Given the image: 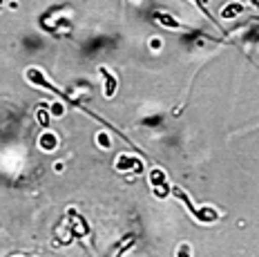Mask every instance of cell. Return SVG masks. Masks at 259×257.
I'll list each match as a JSON object with an SVG mask.
<instances>
[{
	"mask_svg": "<svg viewBox=\"0 0 259 257\" xmlns=\"http://www.w3.org/2000/svg\"><path fill=\"white\" fill-rule=\"evenodd\" d=\"M241 12H244V5H241V3H228V5H224V9H221V18H224V20H233Z\"/></svg>",
	"mask_w": 259,
	"mask_h": 257,
	"instance_id": "cell-8",
	"label": "cell"
},
{
	"mask_svg": "<svg viewBox=\"0 0 259 257\" xmlns=\"http://www.w3.org/2000/svg\"><path fill=\"white\" fill-rule=\"evenodd\" d=\"M143 168L145 165L141 161V157H137V154L121 152V154H116V159H114V170L121 175H141Z\"/></svg>",
	"mask_w": 259,
	"mask_h": 257,
	"instance_id": "cell-3",
	"label": "cell"
},
{
	"mask_svg": "<svg viewBox=\"0 0 259 257\" xmlns=\"http://www.w3.org/2000/svg\"><path fill=\"white\" fill-rule=\"evenodd\" d=\"M38 148L42 150V152H54V150L58 148V135H56V132L45 130L38 137Z\"/></svg>",
	"mask_w": 259,
	"mask_h": 257,
	"instance_id": "cell-7",
	"label": "cell"
},
{
	"mask_svg": "<svg viewBox=\"0 0 259 257\" xmlns=\"http://www.w3.org/2000/svg\"><path fill=\"white\" fill-rule=\"evenodd\" d=\"M244 3H248V5H252V7L259 9V0H244Z\"/></svg>",
	"mask_w": 259,
	"mask_h": 257,
	"instance_id": "cell-15",
	"label": "cell"
},
{
	"mask_svg": "<svg viewBox=\"0 0 259 257\" xmlns=\"http://www.w3.org/2000/svg\"><path fill=\"white\" fill-rule=\"evenodd\" d=\"M190 3H194V5H197V9H199V12H201L203 16H206V18H210V20H212V23H214V25H217V27H219V20H217V18H214L212 14L208 12V7H206V0H190Z\"/></svg>",
	"mask_w": 259,
	"mask_h": 257,
	"instance_id": "cell-9",
	"label": "cell"
},
{
	"mask_svg": "<svg viewBox=\"0 0 259 257\" xmlns=\"http://www.w3.org/2000/svg\"><path fill=\"white\" fill-rule=\"evenodd\" d=\"M152 45H154V50H161V40L159 38H152Z\"/></svg>",
	"mask_w": 259,
	"mask_h": 257,
	"instance_id": "cell-14",
	"label": "cell"
},
{
	"mask_svg": "<svg viewBox=\"0 0 259 257\" xmlns=\"http://www.w3.org/2000/svg\"><path fill=\"white\" fill-rule=\"evenodd\" d=\"M25 78H27V83H31V85H34V88L47 90V92L56 94V96H58V99H61V101H65V103H67V105H72V108H76V110H80V112H85V114H88V116H92V119L101 121V123H103V125H107V130H112V132H114L116 137H121L123 141H125V143H130V146L134 148V143L130 141V139H127L125 135H123L121 130H116V127H114V125H110V123H107L105 119H101V116L96 114V112H92L90 108H85V105L80 103L78 99H72V96H69V94H65L63 90H58L56 85H52V83H50V78L45 76V72H42V69H38V67H27V69H25Z\"/></svg>",
	"mask_w": 259,
	"mask_h": 257,
	"instance_id": "cell-1",
	"label": "cell"
},
{
	"mask_svg": "<svg viewBox=\"0 0 259 257\" xmlns=\"http://www.w3.org/2000/svg\"><path fill=\"white\" fill-rule=\"evenodd\" d=\"M170 195L172 197H177L183 206L188 208V212L192 215L194 222H199V224H214V222H219V210L217 208H212V206H194L192 199H190V195H188L183 188H179V186H172L170 188Z\"/></svg>",
	"mask_w": 259,
	"mask_h": 257,
	"instance_id": "cell-2",
	"label": "cell"
},
{
	"mask_svg": "<svg viewBox=\"0 0 259 257\" xmlns=\"http://www.w3.org/2000/svg\"><path fill=\"white\" fill-rule=\"evenodd\" d=\"M148 184L150 188H152L154 197L156 199H165V197L170 195V181H168V173H165L163 168H152L148 175Z\"/></svg>",
	"mask_w": 259,
	"mask_h": 257,
	"instance_id": "cell-4",
	"label": "cell"
},
{
	"mask_svg": "<svg viewBox=\"0 0 259 257\" xmlns=\"http://www.w3.org/2000/svg\"><path fill=\"white\" fill-rule=\"evenodd\" d=\"M96 143H99V148H103V150L112 148V139L107 132H99V135H96Z\"/></svg>",
	"mask_w": 259,
	"mask_h": 257,
	"instance_id": "cell-10",
	"label": "cell"
},
{
	"mask_svg": "<svg viewBox=\"0 0 259 257\" xmlns=\"http://www.w3.org/2000/svg\"><path fill=\"white\" fill-rule=\"evenodd\" d=\"M152 18L161 25V27H165V29H172V31H183V29H186L179 20H177L172 14H168V12H154Z\"/></svg>",
	"mask_w": 259,
	"mask_h": 257,
	"instance_id": "cell-6",
	"label": "cell"
},
{
	"mask_svg": "<svg viewBox=\"0 0 259 257\" xmlns=\"http://www.w3.org/2000/svg\"><path fill=\"white\" fill-rule=\"evenodd\" d=\"M36 119H38V123L42 127H47V125H50L52 116H50V112H47V108H38V112H36Z\"/></svg>",
	"mask_w": 259,
	"mask_h": 257,
	"instance_id": "cell-11",
	"label": "cell"
},
{
	"mask_svg": "<svg viewBox=\"0 0 259 257\" xmlns=\"http://www.w3.org/2000/svg\"><path fill=\"white\" fill-rule=\"evenodd\" d=\"M52 114H54V116H63V114H65V108H63L61 103H58V101H56V103H52Z\"/></svg>",
	"mask_w": 259,
	"mask_h": 257,
	"instance_id": "cell-12",
	"label": "cell"
},
{
	"mask_svg": "<svg viewBox=\"0 0 259 257\" xmlns=\"http://www.w3.org/2000/svg\"><path fill=\"white\" fill-rule=\"evenodd\" d=\"M177 253H179V255H192V250H190V246H181V248L179 250H177Z\"/></svg>",
	"mask_w": 259,
	"mask_h": 257,
	"instance_id": "cell-13",
	"label": "cell"
},
{
	"mask_svg": "<svg viewBox=\"0 0 259 257\" xmlns=\"http://www.w3.org/2000/svg\"><path fill=\"white\" fill-rule=\"evenodd\" d=\"M99 74H101V78H103V96H105V99H112V96L116 94V90H118V81H116L114 72H112V69H107L105 65H101Z\"/></svg>",
	"mask_w": 259,
	"mask_h": 257,
	"instance_id": "cell-5",
	"label": "cell"
}]
</instances>
